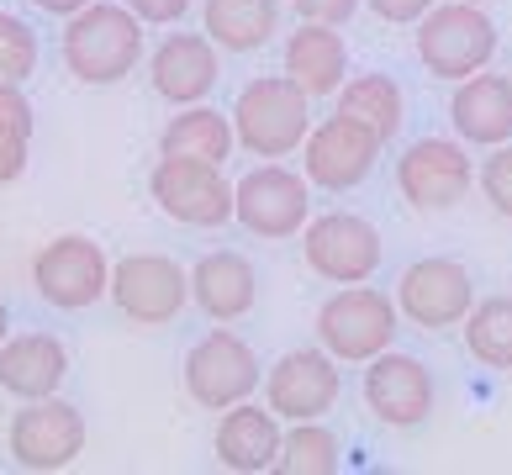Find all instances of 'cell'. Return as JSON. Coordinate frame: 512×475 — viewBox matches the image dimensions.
Segmentation results:
<instances>
[{
  "mask_svg": "<svg viewBox=\"0 0 512 475\" xmlns=\"http://www.w3.org/2000/svg\"><path fill=\"white\" fill-rule=\"evenodd\" d=\"M59 53H64V69L80 85L106 90V85H122L148 59V27L122 0H90L85 11H74L64 22Z\"/></svg>",
  "mask_w": 512,
  "mask_h": 475,
  "instance_id": "6da1fadb",
  "label": "cell"
},
{
  "mask_svg": "<svg viewBox=\"0 0 512 475\" xmlns=\"http://www.w3.org/2000/svg\"><path fill=\"white\" fill-rule=\"evenodd\" d=\"M233 132H238V148L254 159H291L301 154L312 132V95L301 90L291 74H259L238 90L233 101Z\"/></svg>",
  "mask_w": 512,
  "mask_h": 475,
  "instance_id": "7a4b0ae2",
  "label": "cell"
},
{
  "mask_svg": "<svg viewBox=\"0 0 512 475\" xmlns=\"http://www.w3.org/2000/svg\"><path fill=\"white\" fill-rule=\"evenodd\" d=\"M417 59L433 80H470L497 59V22L470 0H433V11L417 22Z\"/></svg>",
  "mask_w": 512,
  "mask_h": 475,
  "instance_id": "3957f363",
  "label": "cell"
},
{
  "mask_svg": "<svg viewBox=\"0 0 512 475\" xmlns=\"http://www.w3.org/2000/svg\"><path fill=\"white\" fill-rule=\"evenodd\" d=\"M396 296L375 291V285H338V291L317 307V344L328 349L338 365H365L381 349L396 344Z\"/></svg>",
  "mask_w": 512,
  "mask_h": 475,
  "instance_id": "277c9868",
  "label": "cell"
},
{
  "mask_svg": "<svg viewBox=\"0 0 512 475\" xmlns=\"http://www.w3.org/2000/svg\"><path fill=\"white\" fill-rule=\"evenodd\" d=\"M307 217H312V180L286 169L280 159H264L243 180H233V222L243 233L264 243H286L301 238Z\"/></svg>",
  "mask_w": 512,
  "mask_h": 475,
  "instance_id": "5b68a950",
  "label": "cell"
},
{
  "mask_svg": "<svg viewBox=\"0 0 512 475\" xmlns=\"http://www.w3.org/2000/svg\"><path fill=\"white\" fill-rule=\"evenodd\" d=\"M106 296L117 301V312L132 328H169V322L191 307V270L159 249H138V254H122L111 264Z\"/></svg>",
  "mask_w": 512,
  "mask_h": 475,
  "instance_id": "8992f818",
  "label": "cell"
},
{
  "mask_svg": "<svg viewBox=\"0 0 512 475\" xmlns=\"http://www.w3.org/2000/svg\"><path fill=\"white\" fill-rule=\"evenodd\" d=\"M85 444H90V423L74 402H64V396H37V402H22L11 412L6 454L22 470H37V475L69 470L85 454Z\"/></svg>",
  "mask_w": 512,
  "mask_h": 475,
  "instance_id": "52a82bcc",
  "label": "cell"
},
{
  "mask_svg": "<svg viewBox=\"0 0 512 475\" xmlns=\"http://www.w3.org/2000/svg\"><path fill=\"white\" fill-rule=\"evenodd\" d=\"M111 285V259L96 238L85 233H59L53 243L32 254V291L53 312H85L96 307Z\"/></svg>",
  "mask_w": 512,
  "mask_h": 475,
  "instance_id": "ba28073f",
  "label": "cell"
},
{
  "mask_svg": "<svg viewBox=\"0 0 512 475\" xmlns=\"http://www.w3.org/2000/svg\"><path fill=\"white\" fill-rule=\"evenodd\" d=\"M180 375H185V396L206 412H222V407L243 402V396H254L259 380H264L259 354L249 349V338H238L227 322H217L212 333L196 338Z\"/></svg>",
  "mask_w": 512,
  "mask_h": 475,
  "instance_id": "9c48e42d",
  "label": "cell"
},
{
  "mask_svg": "<svg viewBox=\"0 0 512 475\" xmlns=\"http://www.w3.org/2000/svg\"><path fill=\"white\" fill-rule=\"evenodd\" d=\"M301 259L307 270L333 280V285H359V280H375L386 259V243H381V227L359 212H322L307 217L301 227Z\"/></svg>",
  "mask_w": 512,
  "mask_h": 475,
  "instance_id": "30bf717a",
  "label": "cell"
},
{
  "mask_svg": "<svg viewBox=\"0 0 512 475\" xmlns=\"http://www.w3.org/2000/svg\"><path fill=\"white\" fill-rule=\"evenodd\" d=\"M381 132H370L365 122L344 117V111H333L328 122H312L307 143H301V175H307L317 190H333V196H344V190L365 185L375 175V164H381Z\"/></svg>",
  "mask_w": 512,
  "mask_h": 475,
  "instance_id": "8fae6325",
  "label": "cell"
},
{
  "mask_svg": "<svg viewBox=\"0 0 512 475\" xmlns=\"http://www.w3.org/2000/svg\"><path fill=\"white\" fill-rule=\"evenodd\" d=\"M476 307V280L460 259H444V254H428L402 270L396 280V312H402L412 328L423 333H444V328H460Z\"/></svg>",
  "mask_w": 512,
  "mask_h": 475,
  "instance_id": "7c38bea8",
  "label": "cell"
},
{
  "mask_svg": "<svg viewBox=\"0 0 512 475\" xmlns=\"http://www.w3.org/2000/svg\"><path fill=\"white\" fill-rule=\"evenodd\" d=\"M148 196L154 206L180 222V227H227L233 222V180L222 164H196V159H164L148 175Z\"/></svg>",
  "mask_w": 512,
  "mask_h": 475,
  "instance_id": "4fadbf2b",
  "label": "cell"
},
{
  "mask_svg": "<svg viewBox=\"0 0 512 475\" xmlns=\"http://www.w3.org/2000/svg\"><path fill=\"white\" fill-rule=\"evenodd\" d=\"M344 396V370L328 349H291L264 370V407L280 423H307V417H328Z\"/></svg>",
  "mask_w": 512,
  "mask_h": 475,
  "instance_id": "5bb4252c",
  "label": "cell"
},
{
  "mask_svg": "<svg viewBox=\"0 0 512 475\" xmlns=\"http://www.w3.org/2000/svg\"><path fill=\"white\" fill-rule=\"evenodd\" d=\"M476 185V164L460 138H417L396 159V190L412 212H449Z\"/></svg>",
  "mask_w": 512,
  "mask_h": 475,
  "instance_id": "9a60e30c",
  "label": "cell"
},
{
  "mask_svg": "<svg viewBox=\"0 0 512 475\" xmlns=\"http://www.w3.org/2000/svg\"><path fill=\"white\" fill-rule=\"evenodd\" d=\"M359 391H365V407L381 417L386 428H423L433 417V402H439V391H433V375L423 370V359L396 354V349H381L375 359H365V380H359Z\"/></svg>",
  "mask_w": 512,
  "mask_h": 475,
  "instance_id": "2e32d148",
  "label": "cell"
},
{
  "mask_svg": "<svg viewBox=\"0 0 512 475\" xmlns=\"http://www.w3.org/2000/svg\"><path fill=\"white\" fill-rule=\"evenodd\" d=\"M222 80V48L206 32H169L148 53V85L169 106H196Z\"/></svg>",
  "mask_w": 512,
  "mask_h": 475,
  "instance_id": "e0dca14e",
  "label": "cell"
},
{
  "mask_svg": "<svg viewBox=\"0 0 512 475\" xmlns=\"http://www.w3.org/2000/svg\"><path fill=\"white\" fill-rule=\"evenodd\" d=\"M280 439H286V428H280V417L270 407H259L254 396H243V402L222 407L217 417V465L233 470V475H264L280 465Z\"/></svg>",
  "mask_w": 512,
  "mask_h": 475,
  "instance_id": "ac0fdd59",
  "label": "cell"
},
{
  "mask_svg": "<svg viewBox=\"0 0 512 475\" xmlns=\"http://www.w3.org/2000/svg\"><path fill=\"white\" fill-rule=\"evenodd\" d=\"M449 122H454V138L465 148L512 143V74L481 69V74H470V80H454Z\"/></svg>",
  "mask_w": 512,
  "mask_h": 475,
  "instance_id": "d6986e66",
  "label": "cell"
},
{
  "mask_svg": "<svg viewBox=\"0 0 512 475\" xmlns=\"http://www.w3.org/2000/svg\"><path fill=\"white\" fill-rule=\"evenodd\" d=\"M191 301L212 322H243L259 307V270L238 249H212L191 264Z\"/></svg>",
  "mask_w": 512,
  "mask_h": 475,
  "instance_id": "ffe728a7",
  "label": "cell"
},
{
  "mask_svg": "<svg viewBox=\"0 0 512 475\" xmlns=\"http://www.w3.org/2000/svg\"><path fill=\"white\" fill-rule=\"evenodd\" d=\"M69 375V349L53 333H11L0 344V391L16 402H37V396H59Z\"/></svg>",
  "mask_w": 512,
  "mask_h": 475,
  "instance_id": "44dd1931",
  "label": "cell"
},
{
  "mask_svg": "<svg viewBox=\"0 0 512 475\" xmlns=\"http://www.w3.org/2000/svg\"><path fill=\"white\" fill-rule=\"evenodd\" d=\"M286 74L317 101V95H338V85L349 80V43L344 32L328 22H296V32L280 48Z\"/></svg>",
  "mask_w": 512,
  "mask_h": 475,
  "instance_id": "7402d4cb",
  "label": "cell"
},
{
  "mask_svg": "<svg viewBox=\"0 0 512 475\" xmlns=\"http://www.w3.org/2000/svg\"><path fill=\"white\" fill-rule=\"evenodd\" d=\"M238 148L233 117L217 106H175V117L159 127V154L164 159H196V164H227Z\"/></svg>",
  "mask_w": 512,
  "mask_h": 475,
  "instance_id": "603a6c76",
  "label": "cell"
},
{
  "mask_svg": "<svg viewBox=\"0 0 512 475\" xmlns=\"http://www.w3.org/2000/svg\"><path fill=\"white\" fill-rule=\"evenodd\" d=\"M201 32L222 53H259L280 32V0H201Z\"/></svg>",
  "mask_w": 512,
  "mask_h": 475,
  "instance_id": "cb8c5ba5",
  "label": "cell"
},
{
  "mask_svg": "<svg viewBox=\"0 0 512 475\" xmlns=\"http://www.w3.org/2000/svg\"><path fill=\"white\" fill-rule=\"evenodd\" d=\"M338 111L354 122H365L370 132H381V143H391L407 122V90L391 80V74L370 69V74H349L338 85Z\"/></svg>",
  "mask_w": 512,
  "mask_h": 475,
  "instance_id": "d4e9b609",
  "label": "cell"
},
{
  "mask_svg": "<svg viewBox=\"0 0 512 475\" xmlns=\"http://www.w3.org/2000/svg\"><path fill=\"white\" fill-rule=\"evenodd\" d=\"M470 359H481L486 370H512V296H486L470 307L460 322Z\"/></svg>",
  "mask_w": 512,
  "mask_h": 475,
  "instance_id": "484cf974",
  "label": "cell"
},
{
  "mask_svg": "<svg viewBox=\"0 0 512 475\" xmlns=\"http://www.w3.org/2000/svg\"><path fill=\"white\" fill-rule=\"evenodd\" d=\"M338 465H344V444H338V433L322 423V417H307V423L286 428L275 470H286V475H333Z\"/></svg>",
  "mask_w": 512,
  "mask_h": 475,
  "instance_id": "4316f807",
  "label": "cell"
},
{
  "mask_svg": "<svg viewBox=\"0 0 512 475\" xmlns=\"http://www.w3.org/2000/svg\"><path fill=\"white\" fill-rule=\"evenodd\" d=\"M37 59H43L37 32L22 22V16L0 11V85H27L37 74Z\"/></svg>",
  "mask_w": 512,
  "mask_h": 475,
  "instance_id": "83f0119b",
  "label": "cell"
},
{
  "mask_svg": "<svg viewBox=\"0 0 512 475\" xmlns=\"http://www.w3.org/2000/svg\"><path fill=\"white\" fill-rule=\"evenodd\" d=\"M476 185H481V196L491 201V212L512 217V143H497L476 164Z\"/></svg>",
  "mask_w": 512,
  "mask_h": 475,
  "instance_id": "f1b7e54d",
  "label": "cell"
},
{
  "mask_svg": "<svg viewBox=\"0 0 512 475\" xmlns=\"http://www.w3.org/2000/svg\"><path fill=\"white\" fill-rule=\"evenodd\" d=\"M122 6L138 16L143 27H180L185 16H191L196 0H122Z\"/></svg>",
  "mask_w": 512,
  "mask_h": 475,
  "instance_id": "f546056e",
  "label": "cell"
},
{
  "mask_svg": "<svg viewBox=\"0 0 512 475\" xmlns=\"http://www.w3.org/2000/svg\"><path fill=\"white\" fill-rule=\"evenodd\" d=\"M359 6L365 0H291L296 22H328V27H344Z\"/></svg>",
  "mask_w": 512,
  "mask_h": 475,
  "instance_id": "4dcf8cb0",
  "label": "cell"
},
{
  "mask_svg": "<svg viewBox=\"0 0 512 475\" xmlns=\"http://www.w3.org/2000/svg\"><path fill=\"white\" fill-rule=\"evenodd\" d=\"M0 127H6V132H22V138H32L37 117H32V101L22 95V85H0Z\"/></svg>",
  "mask_w": 512,
  "mask_h": 475,
  "instance_id": "1f68e13d",
  "label": "cell"
},
{
  "mask_svg": "<svg viewBox=\"0 0 512 475\" xmlns=\"http://www.w3.org/2000/svg\"><path fill=\"white\" fill-rule=\"evenodd\" d=\"M365 6L381 16V22H391V27H417L433 11V0H365Z\"/></svg>",
  "mask_w": 512,
  "mask_h": 475,
  "instance_id": "d6a6232c",
  "label": "cell"
},
{
  "mask_svg": "<svg viewBox=\"0 0 512 475\" xmlns=\"http://www.w3.org/2000/svg\"><path fill=\"white\" fill-rule=\"evenodd\" d=\"M27 148H32V138H22V132H6V127H0V185L22 180V169H27Z\"/></svg>",
  "mask_w": 512,
  "mask_h": 475,
  "instance_id": "836d02e7",
  "label": "cell"
},
{
  "mask_svg": "<svg viewBox=\"0 0 512 475\" xmlns=\"http://www.w3.org/2000/svg\"><path fill=\"white\" fill-rule=\"evenodd\" d=\"M32 6L43 11V16H59V22H69V16H74V11H85L90 0H32Z\"/></svg>",
  "mask_w": 512,
  "mask_h": 475,
  "instance_id": "e575fe53",
  "label": "cell"
},
{
  "mask_svg": "<svg viewBox=\"0 0 512 475\" xmlns=\"http://www.w3.org/2000/svg\"><path fill=\"white\" fill-rule=\"evenodd\" d=\"M11 338V307H6V296H0V344Z\"/></svg>",
  "mask_w": 512,
  "mask_h": 475,
  "instance_id": "d590c367",
  "label": "cell"
},
{
  "mask_svg": "<svg viewBox=\"0 0 512 475\" xmlns=\"http://www.w3.org/2000/svg\"><path fill=\"white\" fill-rule=\"evenodd\" d=\"M470 6H481V0H470Z\"/></svg>",
  "mask_w": 512,
  "mask_h": 475,
  "instance_id": "8d00e7d4",
  "label": "cell"
}]
</instances>
